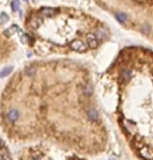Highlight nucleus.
I'll return each instance as SVG.
<instances>
[{
    "mask_svg": "<svg viewBox=\"0 0 153 160\" xmlns=\"http://www.w3.org/2000/svg\"><path fill=\"white\" fill-rule=\"evenodd\" d=\"M70 47L71 49H73L74 51H77V52L87 51V46H85V44H83V42H81L80 40H74L73 42H71Z\"/></svg>",
    "mask_w": 153,
    "mask_h": 160,
    "instance_id": "nucleus-1",
    "label": "nucleus"
},
{
    "mask_svg": "<svg viewBox=\"0 0 153 160\" xmlns=\"http://www.w3.org/2000/svg\"><path fill=\"white\" fill-rule=\"evenodd\" d=\"M87 45H89L90 48L94 49L98 46V40H97V36L93 33H89L87 35Z\"/></svg>",
    "mask_w": 153,
    "mask_h": 160,
    "instance_id": "nucleus-2",
    "label": "nucleus"
},
{
    "mask_svg": "<svg viewBox=\"0 0 153 160\" xmlns=\"http://www.w3.org/2000/svg\"><path fill=\"white\" fill-rule=\"evenodd\" d=\"M41 14H42L44 17H53L54 15L56 14V9H52V7H43L41 9Z\"/></svg>",
    "mask_w": 153,
    "mask_h": 160,
    "instance_id": "nucleus-3",
    "label": "nucleus"
},
{
    "mask_svg": "<svg viewBox=\"0 0 153 160\" xmlns=\"http://www.w3.org/2000/svg\"><path fill=\"white\" fill-rule=\"evenodd\" d=\"M87 117H89V119H91V121H93V122H96V121L98 119V117H99L97 110L94 109V108H90L89 110H87Z\"/></svg>",
    "mask_w": 153,
    "mask_h": 160,
    "instance_id": "nucleus-4",
    "label": "nucleus"
},
{
    "mask_svg": "<svg viewBox=\"0 0 153 160\" xmlns=\"http://www.w3.org/2000/svg\"><path fill=\"white\" fill-rule=\"evenodd\" d=\"M7 117H9V119L11 122L13 123L16 122V121L19 119V112H18L17 110H15V109H12L9 112V114H7Z\"/></svg>",
    "mask_w": 153,
    "mask_h": 160,
    "instance_id": "nucleus-5",
    "label": "nucleus"
},
{
    "mask_svg": "<svg viewBox=\"0 0 153 160\" xmlns=\"http://www.w3.org/2000/svg\"><path fill=\"white\" fill-rule=\"evenodd\" d=\"M18 30H19V26H18V25H12L9 29L4 30V32H3V33L5 34V36H12L14 33H15V32H17Z\"/></svg>",
    "mask_w": 153,
    "mask_h": 160,
    "instance_id": "nucleus-6",
    "label": "nucleus"
},
{
    "mask_svg": "<svg viewBox=\"0 0 153 160\" xmlns=\"http://www.w3.org/2000/svg\"><path fill=\"white\" fill-rule=\"evenodd\" d=\"M13 69H14V68H13V67H12V66L4 68L2 71H1V72H0V77H1V78H3V77L9 76V75L11 74L12 72H13Z\"/></svg>",
    "mask_w": 153,
    "mask_h": 160,
    "instance_id": "nucleus-7",
    "label": "nucleus"
},
{
    "mask_svg": "<svg viewBox=\"0 0 153 160\" xmlns=\"http://www.w3.org/2000/svg\"><path fill=\"white\" fill-rule=\"evenodd\" d=\"M0 158H2V159H11V155H9V151L5 148H0Z\"/></svg>",
    "mask_w": 153,
    "mask_h": 160,
    "instance_id": "nucleus-8",
    "label": "nucleus"
},
{
    "mask_svg": "<svg viewBox=\"0 0 153 160\" xmlns=\"http://www.w3.org/2000/svg\"><path fill=\"white\" fill-rule=\"evenodd\" d=\"M141 154H142V156L144 158H152L153 157L152 152H150V150H149L148 148H144V149H142Z\"/></svg>",
    "mask_w": 153,
    "mask_h": 160,
    "instance_id": "nucleus-9",
    "label": "nucleus"
},
{
    "mask_svg": "<svg viewBox=\"0 0 153 160\" xmlns=\"http://www.w3.org/2000/svg\"><path fill=\"white\" fill-rule=\"evenodd\" d=\"M116 17H117L118 21L121 22V23H124V22H125L126 20H127V16H126L124 13H122V12H119V13H117Z\"/></svg>",
    "mask_w": 153,
    "mask_h": 160,
    "instance_id": "nucleus-10",
    "label": "nucleus"
},
{
    "mask_svg": "<svg viewBox=\"0 0 153 160\" xmlns=\"http://www.w3.org/2000/svg\"><path fill=\"white\" fill-rule=\"evenodd\" d=\"M131 77H132V72H131V71H130V70L123 71V73H122V78H123L124 80H129Z\"/></svg>",
    "mask_w": 153,
    "mask_h": 160,
    "instance_id": "nucleus-11",
    "label": "nucleus"
},
{
    "mask_svg": "<svg viewBox=\"0 0 153 160\" xmlns=\"http://www.w3.org/2000/svg\"><path fill=\"white\" fill-rule=\"evenodd\" d=\"M26 74H27V76H29V77H34L36 74V70L34 68V67H29V68L26 69Z\"/></svg>",
    "mask_w": 153,
    "mask_h": 160,
    "instance_id": "nucleus-12",
    "label": "nucleus"
},
{
    "mask_svg": "<svg viewBox=\"0 0 153 160\" xmlns=\"http://www.w3.org/2000/svg\"><path fill=\"white\" fill-rule=\"evenodd\" d=\"M83 92H85V94L87 95V96H91L92 94H93V86L91 85V84H87V85L85 86V90H83Z\"/></svg>",
    "mask_w": 153,
    "mask_h": 160,
    "instance_id": "nucleus-13",
    "label": "nucleus"
},
{
    "mask_svg": "<svg viewBox=\"0 0 153 160\" xmlns=\"http://www.w3.org/2000/svg\"><path fill=\"white\" fill-rule=\"evenodd\" d=\"M11 7H12V9H13L14 12H17L18 9H19V7H20L19 0H13V1H12Z\"/></svg>",
    "mask_w": 153,
    "mask_h": 160,
    "instance_id": "nucleus-14",
    "label": "nucleus"
},
{
    "mask_svg": "<svg viewBox=\"0 0 153 160\" xmlns=\"http://www.w3.org/2000/svg\"><path fill=\"white\" fill-rule=\"evenodd\" d=\"M30 24H31V26L34 28V29H36V28L40 26L41 24V20H38V18H34V19L30 21Z\"/></svg>",
    "mask_w": 153,
    "mask_h": 160,
    "instance_id": "nucleus-15",
    "label": "nucleus"
},
{
    "mask_svg": "<svg viewBox=\"0 0 153 160\" xmlns=\"http://www.w3.org/2000/svg\"><path fill=\"white\" fill-rule=\"evenodd\" d=\"M0 19H1V24L4 23V22L9 21V17H7V14H4V13L1 14V18H0Z\"/></svg>",
    "mask_w": 153,
    "mask_h": 160,
    "instance_id": "nucleus-16",
    "label": "nucleus"
},
{
    "mask_svg": "<svg viewBox=\"0 0 153 160\" xmlns=\"http://www.w3.org/2000/svg\"><path fill=\"white\" fill-rule=\"evenodd\" d=\"M21 41L23 42V43H28V38H27V35H26V34H22Z\"/></svg>",
    "mask_w": 153,
    "mask_h": 160,
    "instance_id": "nucleus-17",
    "label": "nucleus"
},
{
    "mask_svg": "<svg viewBox=\"0 0 153 160\" xmlns=\"http://www.w3.org/2000/svg\"><path fill=\"white\" fill-rule=\"evenodd\" d=\"M0 148H2V143H0Z\"/></svg>",
    "mask_w": 153,
    "mask_h": 160,
    "instance_id": "nucleus-18",
    "label": "nucleus"
},
{
    "mask_svg": "<svg viewBox=\"0 0 153 160\" xmlns=\"http://www.w3.org/2000/svg\"><path fill=\"white\" fill-rule=\"evenodd\" d=\"M24 1H28V0H24ZM29 1H32V0H29Z\"/></svg>",
    "mask_w": 153,
    "mask_h": 160,
    "instance_id": "nucleus-19",
    "label": "nucleus"
}]
</instances>
